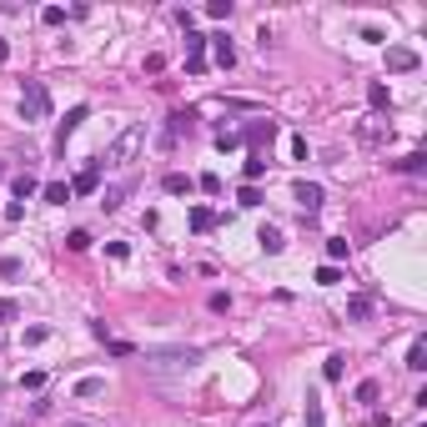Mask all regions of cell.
<instances>
[{"instance_id":"6da1fadb","label":"cell","mask_w":427,"mask_h":427,"mask_svg":"<svg viewBox=\"0 0 427 427\" xmlns=\"http://www.w3.org/2000/svg\"><path fill=\"white\" fill-rule=\"evenodd\" d=\"M201 362L196 347H151L146 352V372L151 377H186Z\"/></svg>"},{"instance_id":"7a4b0ae2","label":"cell","mask_w":427,"mask_h":427,"mask_svg":"<svg viewBox=\"0 0 427 427\" xmlns=\"http://www.w3.org/2000/svg\"><path fill=\"white\" fill-rule=\"evenodd\" d=\"M141 146H146V126H126V131H121V136H116V141H111V146H106V156H101L96 166L126 171V166H131L136 156H141Z\"/></svg>"},{"instance_id":"3957f363","label":"cell","mask_w":427,"mask_h":427,"mask_svg":"<svg viewBox=\"0 0 427 427\" xmlns=\"http://www.w3.org/2000/svg\"><path fill=\"white\" fill-rule=\"evenodd\" d=\"M21 116H25V126L51 116V91H45L41 81H25V86H21Z\"/></svg>"},{"instance_id":"277c9868","label":"cell","mask_w":427,"mask_h":427,"mask_svg":"<svg viewBox=\"0 0 427 427\" xmlns=\"http://www.w3.org/2000/svg\"><path fill=\"white\" fill-rule=\"evenodd\" d=\"M422 60H417V51L413 45H387V71L392 76H407V71H417Z\"/></svg>"},{"instance_id":"5b68a950","label":"cell","mask_w":427,"mask_h":427,"mask_svg":"<svg viewBox=\"0 0 427 427\" xmlns=\"http://www.w3.org/2000/svg\"><path fill=\"white\" fill-rule=\"evenodd\" d=\"M186 71L192 76L207 71V36H196V30H186Z\"/></svg>"},{"instance_id":"8992f818","label":"cell","mask_w":427,"mask_h":427,"mask_svg":"<svg viewBox=\"0 0 427 427\" xmlns=\"http://www.w3.org/2000/svg\"><path fill=\"white\" fill-rule=\"evenodd\" d=\"M292 196H297V207H302L307 216H317V211H322V186H317V181H297V192H292Z\"/></svg>"},{"instance_id":"52a82bcc","label":"cell","mask_w":427,"mask_h":427,"mask_svg":"<svg viewBox=\"0 0 427 427\" xmlns=\"http://www.w3.org/2000/svg\"><path fill=\"white\" fill-rule=\"evenodd\" d=\"M357 136L367 141V146H377V141H387V136H392V126H387L382 116H367V121L357 126Z\"/></svg>"},{"instance_id":"ba28073f","label":"cell","mask_w":427,"mask_h":427,"mask_svg":"<svg viewBox=\"0 0 427 427\" xmlns=\"http://www.w3.org/2000/svg\"><path fill=\"white\" fill-rule=\"evenodd\" d=\"M392 171H402V176H422L427 171V151H407V156H397V161H387Z\"/></svg>"},{"instance_id":"9c48e42d","label":"cell","mask_w":427,"mask_h":427,"mask_svg":"<svg viewBox=\"0 0 427 427\" xmlns=\"http://www.w3.org/2000/svg\"><path fill=\"white\" fill-rule=\"evenodd\" d=\"M377 312V297H367V292H357L352 302H347V322H367Z\"/></svg>"},{"instance_id":"30bf717a","label":"cell","mask_w":427,"mask_h":427,"mask_svg":"<svg viewBox=\"0 0 427 427\" xmlns=\"http://www.w3.org/2000/svg\"><path fill=\"white\" fill-rule=\"evenodd\" d=\"M207 41H211V56H216V66H221V71H231V66H236V45H231L227 36H207Z\"/></svg>"},{"instance_id":"8fae6325","label":"cell","mask_w":427,"mask_h":427,"mask_svg":"<svg viewBox=\"0 0 427 427\" xmlns=\"http://www.w3.org/2000/svg\"><path fill=\"white\" fill-rule=\"evenodd\" d=\"M96 181H101V166H96V161H91V166L81 171V176H76V181H71V196H91V192H96Z\"/></svg>"},{"instance_id":"7c38bea8","label":"cell","mask_w":427,"mask_h":427,"mask_svg":"<svg viewBox=\"0 0 427 427\" xmlns=\"http://www.w3.org/2000/svg\"><path fill=\"white\" fill-rule=\"evenodd\" d=\"M367 106H372V116H382V111H392V91L382 81H372L367 86Z\"/></svg>"},{"instance_id":"4fadbf2b","label":"cell","mask_w":427,"mask_h":427,"mask_svg":"<svg viewBox=\"0 0 427 427\" xmlns=\"http://www.w3.org/2000/svg\"><path fill=\"white\" fill-rule=\"evenodd\" d=\"M101 392H106V377H81V382L71 387V397L86 402V397H101Z\"/></svg>"},{"instance_id":"5bb4252c","label":"cell","mask_w":427,"mask_h":427,"mask_svg":"<svg viewBox=\"0 0 427 427\" xmlns=\"http://www.w3.org/2000/svg\"><path fill=\"white\" fill-rule=\"evenodd\" d=\"M257 242H262L266 257H277V251L287 246V242H281V227H262V231H257Z\"/></svg>"},{"instance_id":"9a60e30c","label":"cell","mask_w":427,"mask_h":427,"mask_svg":"<svg viewBox=\"0 0 427 427\" xmlns=\"http://www.w3.org/2000/svg\"><path fill=\"white\" fill-rule=\"evenodd\" d=\"M86 116H91V111H86V106H76V111H66V121H60V146H66V141L76 136V126H81Z\"/></svg>"},{"instance_id":"2e32d148","label":"cell","mask_w":427,"mask_h":427,"mask_svg":"<svg viewBox=\"0 0 427 427\" xmlns=\"http://www.w3.org/2000/svg\"><path fill=\"white\" fill-rule=\"evenodd\" d=\"M41 196L51 201V207H66V201H71V186H66V181H45V186H41Z\"/></svg>"},{"instance_id":"e0dca14e","label":"cell","mask_w":427,"mask_h":427,"mask_svg":"<svg viewBox=\"0 0 427 427\" xmlns=\"http://www.w3.org/2000/svg\"><path fill=\"white\" fill-rule=\"evenodd\" d=\"M161 186H166V196H186L196 181H192V176H181V171H166V181H161Z\"/></svg>"},{"instance_id":"ac0fdd59","label":"cell","mask_w":427,"mask_h":427,"mask_svg":"<svg viewBox=\"0 0 427 427\" xmlns=\"http://www.w3.org/2000/svg\"><path fill=\"white\" fill-rule=\"evenodd\" d=\"M272 136H277V121H257V126L246 131V141H251V146H262V141H272Z\"/></svg>"},{"instance_id":"d6986e66","label":"cell","mask_w":427,"mask_h":427,"mask_svg":"<svg viewBox=\"0 0 427 427\" xmlns=\"http://www.w3.org/2000/svg\"><path fill=\"white\" fill-rule=\"evenodd\" d=\"M407 367H413V372H422V367H427V342H422V337L407 347Z\"/></svg>"},{"instance_id":"ffe728a7","label":"cell","mask_w":427,"mask_h":427,"mask_svg":"<svg viewBox=\"0 0 427 427\" xmlns=\"http://www.w3.org/2000/svg\"><path fill=\"white\" fill-rule=\"evenodd\" d=\"M211 227H216V211L211 207H196L192 211V231H211Z\"/></svg>"},{"instance_id":"44dd1931","label":"cell","mask_w":427,"mask_h":427,"mask_svg":"<svg viewBox=\"0 0 427 427\" xmlns=\"http://www.w3.org/2000/svg\"><path fill=\"white\" fill-rule=\"evenodd\" d=\"M262 171H266V161H262V151H251V156H246V166H242V176H246V186L257 181Z\"/></svg>"},{"instance_id":"7402d4cb","label":"cell","mask_w":427,"mask_h":427,"mask_svg":"<svg viewBox=\"0 0 427 427\" xmlns=\"http://www.w3.org/2000/svg\"><path fill=\"white\" fill-rule=\"evenodd\" d=\"M126 196H131V186H111V192L101 196V207H106V211H116V207H121Z\"/></svg>"},{"instance_id":"603a6c76","label":"cell","mask_w":427,"mask_h":427,"mask_svg":"<svg viewBox=\"0 0 427 427\" xmlns=\"http://www.w3.org/2000/svg\"><path fill=\"white\" fill-rule=\"evenodd\" d=\"M10 186H15V196H21V201H25L30 192H41V181H36V176H30V171H25V176H15Z\"/></svg>"},{"instance_id":"cb8c5ba5","label":"cell","mask_w":427,"mask_h":427,"mask_svg":"<svg viewBox=\"0 0 427 427\" xmlns=\"http://www.w3.org/2000/svg\"><path fill=\"white\" fill-rule=\"evenodd\" d=\"M21 272H25V262H21V257H0V277H5V281H15Z\"/></svg>"},{"instance_id":"d4e9b609","label":"cell","mask_w":427,"mask_h":427,"mask_svg":"<svg viewBox=\"0 0 427 427\" xmlns=\"http://www.w3.org/2000/svg\"><path fill=\"white\" fill-rule=\"evenodd\" d=\"M342 362H347L342 352H332V357L322 362V377H327V382H337V377H342Z\"/></svg>"},{"instance_id":"484cf974","label":"cell","mask_w":427,"mask_h":427,"mask_svg":"<svg viewBox=\"0 0 427 427\" xmlns=\"http://www.w3.org/2000/svg\"><path fill=\"white\" fill-rule=\"evenodd\" d=\"M377 392H382V387H377L372 377H367V382H357V402H362V407H372V402H377Z\"/></svg>"},{"instance_id":"4316f807","label":"cell","mask_w":427,"mask_h":427,"mask_svg":"<svg viewBox=\"0 0 427 427\" xmlns=\"http://www.w3.org/2000/svg\"><path fill=\"white\" fill-rule=\"evenodd\" d=\"M307 427H327V413H322L317 397H307Z\"/></svg>"},{"instance_id":"83f0119b","label":"cell","mask_w":427,"mask_h":427,"mask_svg":"<svg viewBox=\"0 0 427 427\" xmlns=\"http://www.w3.org/2000/svg\"><path fill=\"white\" fill-rule=\"evenodd\" d=\"M231 0H211V5H207V15H211V21H231Z\"/></svg>"},{"instance_id":"f1b7e54d","label":"cell","mask_w":427,"mask_h":427,"mask_svg":"<svg viewBox=\"0 0 427 427\" xmlns=\"http://www.w3.org/2000/svg\"><path fill=\"white\" fill-rule=\"evenodd\" d=\"M337 281H342V272H337V266H317V287H337Z\"/></svg>"},{"instance_id":"f546056e","label":"cell","mask_w":427,"mask_h":427,"mask_svg":"<svg viewBox=\"0 0 427 427\" xmlns=\"http://www.w3.org/2000/svg\"><path fill=\"white\" fill-rule=\"evenodd\" d=\"M342 257H347V242H342V236H332V242H327V262H332V266H337Z\"/></svg>"},{"instance_id":"4dcf8cb0","label":"cell","mask_w":427,"mask_h":427,"mask_svg":"<svg viewBox=\"0 0 427 427\" xmlns=\"http://www.w3.org/2000/svg\"><path fill=\"white\" fill-rule=\"evenodd\" d=\"M41 342H51V327H25V347H41Z\"/></svg>"},{"instance_id":"1f68e13d","label":"cell","mask_w":427,"mask_h":427,"mask_svg":"<svg viewBox=\"0 0 427 427\" xmlns=\"http://www.w3.org/2000/svg\"><path fill=\"white\" fill-rule=\"evenodd\" d=\"M236 201H242V207H262V192H257V186H242V192H236Z\"/></svg>"},{"instance_id":"d6a6232c","label":"cell","mask_w":427,"mask_h":427,"mask_svg":"<svg viewBox=\"0 0 427 427\" xmlns=\"http://www.w3.org/2000/svg\"><path fill=\"white\" fill-rule=\"evenodd\" d=\"M196 186H201V192H207V196H216V192H221V176H216V171H207V176H201Z\"/></svg>"},{"instance_id":"836d02e7","label":"cell","mask_w":427,"mask_h":427,"mask_svg":"<svg viewBox=\"0 0 427 427\" xmlns=\"http://www.w3.org/2000/svg\"><path fill=\"white\" fill-rule=\"evenodd\" d=\"M66 246H71V251H86V246H91V231H71Z\"/></svg>"},{"instance_id":"e575fe53","label":"cell","mask_w":427,"mask_h":427,"mask_svg":"<svg viewBox=\"0 0 427 427\" xmlns=\"http://www.w3.org/2000/svg\"><path fill=\"white\" fill-rule=\"evenodd\" d=\"M21 387H25V392H41V387H45V372H25Z\"/></svg>"},{"instance_id":"d590c367","label":"cell","mask_w":427,"mask_h":427,"mask_svg":"<svg viewBox=\"0 0 427 427\" xmlns=\"http://www.w3.org/2000/svg\"><path fill=\"white\" fill-rule=\"evenodd\" d=\"M15 317H21V307H15L10 297H0V322H15Z\"/></svg>"},{"instance_id":"8d00e7d4","label":"cell","mask_w":427,"mask_h":427,"mask_svg":"<svg viewBox=\"0 0 427 427\" xmlns=\"http://www.w3.org/2000/svg\"><path fill=\"white\" fill-rule=\"evenodd\" d=\"M41 21H45V25H60V21H66V10H60V5H45Z\"/></svg>"},{"instance_id":"74e56055","label":"cell","mask_w":427,"mask_h":427,"mask_svg":"<svg viewBox=\"0 0 427 427\" xmlns=\"http://www.w3.org/2000/svg\"><path fill=\"white\" fill-rule=\"evenodd\" d=\"M216 146H221V151H227V146H242V131H221V136H216Z\"/></svg>"},{"instance_id":"f35d334b","label":"cell","mask_w":427,"mask_h":427,"mask_svg":"<svg viewBox=\"0 0 427 427\" xmlns=\"http://www.w3.org/2000/svg\"><path fill=\"white\" fill-rule=\"evenodd\" d=\"M106 251H111L116 262H126V257H131V246H126V242H106Z\"/></svg>"},{"instance_id":"ab89813d","label":"cell","mask_w":427,"mask_h":427,"mask_svg":"<svg viewBox=\"0 0 427 427\" xmlns=\"http://www.w3.org/2000/svg\"><path fill=\"white\" fill-rule=\"evenodd\" d=\"M5 60H10V41L0 36V66H5Z\"/></svg>"},{"instance_id":"60d3db41","label":"cell","mask_w":427,"mask_h":427,"mask_svg":"<svg viewBox=\"0 0 427 427\" xmlns=\"http://www.w3.org/2000/svg\"><path fill=\"white\" fill-rule=\"evenodd\" d=\"M60 427H96V422H60Z\"/></svg>"},{"instance_id":"b9f144b4","label":"cell","mask_w":427,"mask_h":427,"mask_svg":"<svg viewBox=\"0 0 427 427\" xmlns=\"http://www.w3.org/2000/svg\"><path fill=\"white\" fill-rule=\"evenodd\" d=\"M0 176H5V161H0Z\"/></svg>"}]
</instances>
